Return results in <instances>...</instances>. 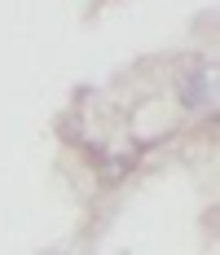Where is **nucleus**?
<instances>
[{
	"label": "nucleus",
	"instance_id": "nucleus-1",
	"mask_svg": "<svg viewBox=\"0 0 220 255\" xmlns=\"http://www.w3.org/2000/svg\"><path fill=\"white\" fill-rule=\"evenodd\" d=\"M212 93H216V79H212V71L185 75V84H181V102L190 106V110H198V106H212Z\"/></svg>",
	"mask_w": 220,
	"mask_h": 255
}]
</instances>
